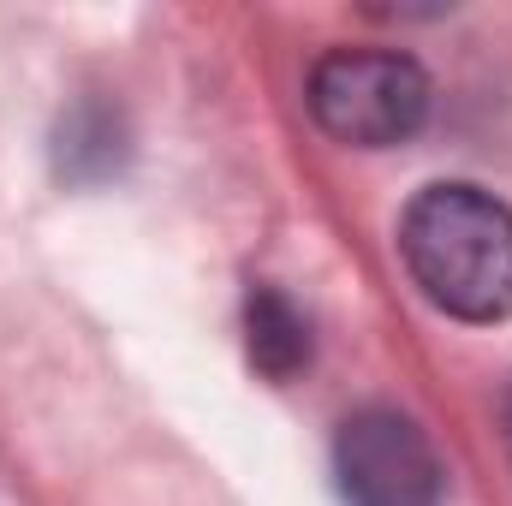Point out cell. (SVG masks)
Listing matches in <instances>:
<instances>
[{"mask_svg": "<svg viewBox=\"0 0 512 506\" xmlns=\"http://www.w3.org/2000/svg\"><path fill=\"white\" fill-rule=\"evenodd\" d=\"M399 256L423 298L459 322L512 316V209L483 185H429L399 221Z\"/></svg>", "mask_w": 512, "mask_h": 506, "instance_id": "cell-1", "label": "cell"}, {"mask_svg": "<svg viewBox=\"0 0 512 506\" xmlns=\"http://www.w3.org/2000/svg\"><path fill=\"white\" fill-rule=\"evenodd\" d=\"M304 102L328 137L358 143V149H387L429 120V78L411 54L334 48L316 60Z\"/></svg>", "mask_w": 512, "mask_h": 506, "instance_id": "cell-2", "label": "cell"}, {"mask_svg": "<svg viewBox=\"0 0 512 506\" xmlns=\"http://www.w3.org/2000/svg\"><path fill=\"white\" fill-rule=\"evenodd\" d=\"M334 477L346 506H441V483H447L429 435L387 405H370L340 423Z\"/></svg>", "mask_w": 512, "mask_h": 506, "instance_id": "cell-3", "label": "cell"}, {"mask_svg": "<svg viewBox=\"0 0 512 506\" xmlns=\"http://www.w3.org/2000/svg\"><path fill=\"white\" fill-rule=\"evenodd\" d=\"M245 352L268 381H292L310 364V322L280 286H251L245 298Z\"/></svg>", "mask_w": 512, "mask_h": 506, "instance_id": "cell-4", "label": "cell"}, {"mask_svg": "<svg viewBox=\"0 0 512 506\" xmlns=\"http://www.w3.org/2000/svg\"><path fill=\"white\" fill-rule=\"evenodd\" d=\"M120 167V120L108 108H78L60 120V173L72 179H102Z\"/></svg>", "mask_w": 512, "mask_h": 506, "instance_id": "cell-5", "label": "cell"}, {"mask_svg": "<svg viewBox=\"0 0 512 506\" xmlns=\"http://www.w3.org/2000/svg\"><path fill=\"white\" fill-rule=\"evenodd\" d=\"M501 423H507V453H512V393H507V405H501Z\"/></svg>", "mask_w": 512, "mask_h": 506, "instance_id": "cell-6", "label": "cell"}]
</instances>
